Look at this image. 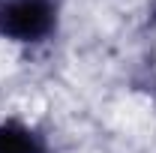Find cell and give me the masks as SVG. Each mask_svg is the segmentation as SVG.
Masks as SVG:
<instances>
[{"label": "cell", "instance_id": "2", "mask_svg": "<svg viewBox=\"0 0 156 153\" xmlns=\"http://www.w3.org/2000/svg\"><path fill=\"white\" fill-rule=\"evenodd\" d=\"M0 153H39V147L24 129L3 126L0 129Z\"/></svg>", "mask_w": 156, "mask_h": 153}, {"label": "cell", "instance_id": "1", "mask_svg": "<svg viewBox=\"0 0 156 153\" xmlns=\"http://www.w3.org/2000/svg\"><path fill=\"white\" fill-rule=\"evenodd\" d=\"M54 12L45 0H18L0 12V33L15 39H36L51 30Z\"/></svg>", "mask_w": 156, "mask_h": 153}]
</instances>
